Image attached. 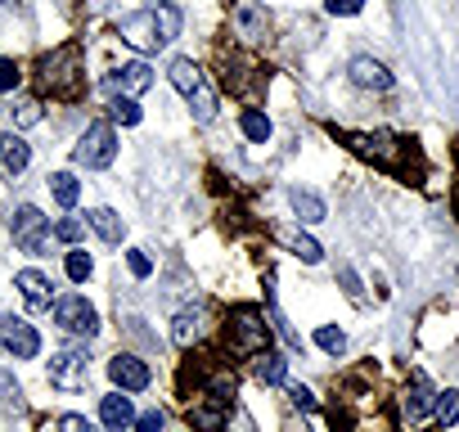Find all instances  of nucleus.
Returning <instances> with one entry per match:
<instances>
[{"label":"nucleus","instance_id":"f257e3e1","mask_svg":"<svg viewBox=\"0 0 459 432\" xmlns=\"http://www.w3.org/2000/svg\"><path fill=\"white\" fill-rule=\"evenodd\" d=\"M117 32H122V41L135 46L140 55H153V50H162L167 41L180 37V10H176V5H153V10L126 14Z\"/></svg>","mask_w":459,"mask_h":432},{"label":"nucleus","instance_id":"f03ea898","mask_svg":"<svg viewBox=\"0 0 459 432\" xmlns=\"http://www.w3.org/2000/svg\"><path fill=\"white\" fill-rule=\"evenodd\" d=\"M338 140H342L356 158L374 162L378 171H392V176H405V180H410V167H405V153H414L410 140H401V135H392V131H338Z\"/></svg>","mask_w":459,"mask_h":432},{"label":"nucleus","instance_id":"7ed1b4c3","mask_svg":"<svg viewBox=\"0 0 459 432\" xmlns=\"http://www.w3.org/2000/svg\"><path fill=\"white\" fill-rule=\"evenodd\" d=\"M225 338H230V351L235 356H262L271 347V324L257 307H235L230 311V324H225Z\"/></svg>","mask_w":459,"mask_h":432},{"label":"nucleus","instance_id":"20e7f679","mask_svg":"<svg viewBox=\"0 0 459 432\" xmlns=\"http://www.w3.org/2000/svg\"><path fill=\"white\" fill-rule=\"evenodd\" d=\"M167 77H171V86L185 95V104L194 108L198 122H212V117H216V95H212V86H207V77H203V68H198L194 59H176Z\"/></svg>","mask_w":459,"mask_h":432},{"label":"nucleus","instance_id":"39448f33","mask_svg":"<svg viewBox=\"0 0 459 432\" xmlns=\"http://www.w3.org/2000/svg\"><path fill=\"white\" fill-rule=\"evenodd\" d=\"M113 158H117V131H113V122L86 126V135H82L77 149H73V162L86 167V171H100V167H108Z\"/></svg>","mask_w":459,"mask_h":432},{"label":"nucleus","instance_id":"423d86ee","mask_svg":"<svg viewBox=\"0 0 459 432\" xmlns=\"http://www.w3.org/2000/svg\"><path fill=\"white\" fill-rule=\"evenodd\" d=\"M55 324H59L64 333H73V338H86V342H91V338L100 333V311H95L86 298H77V293H73V298H59V302H55Z\"/></svg>","mask_w":459,"mask_h":432},{"label":"nucleus","instance_id":"0eeeda50","mask_svg":"<svg viewBox=\"0 0 459 432\" xmlns=\"http://www.w3.org/2000/svg\"><path fill=\"white\" fill-rule=\"evenodd\" d=\"M10 230H14V244L23 248V253H41L46 248V230H50V216H41V207H32V203H23L14 216H10Z\"/></svg>","mask_w":459,"mask_h":432},{"label":"nucleus","instance_id":"6e6552de","mask_svg":"<svg viewBox=\"0 0 459 432\" xmlns=\"http://www.w3.org/2000/svg\"><path fill=\"white\" fill-rule=\"evenodd\" d=\"M77 64H82V50H77V46H64V50H55V55L41 64V82H46L50 91H59V95H73V91H77Z\"/></svg>","mask_w":459,"mask_h":432},{"label":"nucleus","instance_id":"1a4fd4ad","mask_svg":"<svg viewBox=\"0 0 459 432\" xmlns=\"http://www.w3.org/2000/svg\"><path fill=\"white\" fill-rule=\"evenodd\" d=\"M149 86H153V73H149V64H144V59L122 64V68H113V73L104 77L108 99H135V95H140V91H149Z\"/></svg>","mask_w":459,"mask_h":432},{"label":"nucleus","instance_id":"9d476101","mask_svg":"<svg viewBox=\"0 0 459 432\" xmlns=\"http://www.w3.org/2000/svg\"><path fill=\"white\" fill-rule=\"evenodd\" d=\"M91 378V351L86 347H68L59 356H50V383L55 387H86Z\"/></svg>","mask_w":459,"mask_h":432},{"label":"nucleus","instance_id":"9b49d317","mask_svg":"<svg viewBox=\"0 0 459 432\" xmlns=\"http://www.w3.org/2000/svg\"><path fill=\"white\" fill-rule=\"evenodd\" d=\"M432 410H437V387L428 383L423 369H414L410 383H405V392H401V414H405L410 423H423Z\"/></svg>","mask_w":459,"mask_h":432},{"label":"nucleus","instance_id":"f8f14e48","mask_svg":"<svg viewBox=\"0 0 459 432\" xmlns=\"http://www.w3.org/2000/svg\"><path fill=\"white\" fill-rule=\"evenodd\" d=\"M0 347H5L14 360H32V356L41 351V333H37L28 320L5 315V329H0Z\"/></svg>","mask_w":459,"mask_h":432},{"label":"nucleus","instance_id":"ddd939ff","mask_svg":"<svg viewBox=\"0 0 459 432\" xmlns=\"http://www.w3.org/2000/svg\"><path fill=\"white\" fill-rule=\"evenodd\" d=\"M108 378H113L122 392H144L153 374H149V365H144L140 356H113V360H108Z\"/></svg>","mask_w":459,"mask_h":432},{"label":"nucleus","instance_id":"4468645a","mask_svg":"<svg viewBox=\"0 0 459 432\" xmlns=\"http://www.w3.org/2000/svg\"><path fill=\"white\" fill-rule=\"evenodd\" d=\"M225 419H230V405L216 401V396H198L189 405V423L203 428V432H225Z\"/></svg>","mask_w":459,"mask_h":432},{"label":"nucleus","instance_id":"2eb2a0df","mask_svg":"<svg viewBox=\"0 0 459 432\" xmlns=\"http://www.w3.org/2000/svg\"><path fill=\"white\" fill-rule=\"evenodd\" d=\"M351 82H356L360 91H392V73H387L378 59H369V55L351 59Z\"/></svg>","mask_w":459,"mask_h":432},{"label":"nucleus","instance_id":"dca6fc26","mask_svg":"<svg viewBox=\"0 0 459 432\" xmlns=\"http://www.w3.org/2000/svg\"><path fill=\"white\" fill-rule=\"evenodd\" d=\"M100 419H104V428H108V432H122V428H131V423H135L131 396H122V392L104 396V401H100Z\"/></svg>","mask_w":459,"mask_h":432},{"label":"nucleus","instance_id":"f3484780","mask_svg":"<svg viewBox=\"0 0 459 432\" xmlns=\"http://www.w3.org/2000/svg\"><path fill=\"white\" fill-rule=\"evenodd\" d=\"M86 226H91L104 244H122V235H126L122 216H117L113 207H91V212H86Z\"/></svg>","mask_w":459,"mask_h":432},{"label":"nucleus","instance_id":"a211bd4d","mask_svg":"<svg viewBox=\"0 0 459 432\" xmlns=\"http://www.w3.org/2000/svg\"><path fill=\"white\" fill-rule=\"evenodd\" d=\"M235 28H239L244 41H262L266 37V10L253 5V0H239L235 5Z\"/></svg>","mask_w":459,"mask_h":432},{"label":"nucleus","instance_id":"6ab92c4d","mask_svg":"<svg viewBox=\"0 0 459 432\" xmlns=\"http://www.w3.org/2000/svg\"><path fill=\"white\" fill-rule=\"evenodd\" d=\"M28 162H32V149H28V140H23V135H14V131L0 135V167H5L10 176H19Z\"/></svg>","mask_w":459,"mask_h":432},{"label":"nucleus","instance_id":"aec40b11","mask_svg":"<svg viewBox=\"0 0 459 432\" xmlns=\"http://www.w3.org/2000/svg\"><path fill=\"white\" fill-rule=\"evenodd\" d=\"M203 333H207V311H203V307H194V311H180V315H176V329H171L176 347H194Z\"/></svg>","mask_w":459,"mask_h":432},{"label":"nucleus","instance_id":"412c9836","mask_svg":"<svg viewBox=\"0 0 459 432\" xmlns=\"http://www.w3.org/2000/svg\"><path fill=\"white\" fill-rule=\"evenodd\" d=\"M14 284H19V293L28 298V307H50V280H46L41 271H19Z\"/></svg>","mask_w":459,"mask_h":432},{"label":"nucleus","instance_id":"4be33fe9","mask_svg":"<svg viewBox=\"0 0 459 432\" xmlns=\"http://www.w3.org/2000/svg\"><path fill=\"white\" fill-rule=\"evenodd\" d=\"M289 203H293V212H298V221H307V226L325 221V198H316L311 189H293Z\"/></svg>","mask_w":459,"mask_h":432},{"label":"nucleus","instance_id":"5701e85b","mask_svg":"<svg viewBox=\"0 0 459 432\" xmlns=\"http://www.w3.org/2000/svg\"><path fill=\"white\" fill-rule=\"evenodd\" d=\"M50 194H55L59 207H77V198H82V180H77L73 171H55V176H50Z\"/></svg>","mask_w":459,"mask_h":432},{"label":"nucleus","instance_id":"b1692460","mask_svg":"<svg viewBox=\"0 0 459 432\" xmlns=\"http://www.w3.org/2000/svg\"><path fill=\"white\" fill-rule=\"evenodd\" d=\"M253 374H257L262 383H284V378H289V360H284L280 351H262L257 365H253Z\"/></svg>","mask_w":459,"mask_h":432},{"label":"nucleus","instance_id":"393cba45","mask_svg":"<svg viewBox=\"0 0 459 432\" xmlns=\"http://www.w3.org/2000/svg\"><path fill=\"white\" fill-rule=\"evenodd\" d=\"M239 126H244V135H248L253 144H266V140H271V117H266L262 108H244Z\"/></svg>","mask_w":459,"mask_h":432},{"label":"nucleus","instance_id":"a878e982","mask_svg":"<svg viewBox=\"0 0 459 432\" xmlns=\"http://www.w3.org/2000/svg\"><path fill=\"white\" fill-rule=\"evenodd\" d=\"M432 414H437V423H441V428H450V423L459 419V387L437 392V410H432Z\"/></svg>","mask_w":459,"mask_h":432},{"label":"nucleus","instance_id":"bb28decb","mask_svg":"<svg viewBox=\"0 0 459 432\" xmlns=\"http://www.w3.org/2000/svg\"><path fill=\"white\" fill-rule=\"evenodd\" d=\"M108 117H113L117 126H135V122H140V104H135V99H108Z\"/></svg>","mask_w":459,"mask_h":432},{"label":"nucleus","instance_id":"cd10ccee","mask_svg":"<svg viewBox=\"0 0 459 432\" xmlns=\"http://www.w3.org/2000/svg\"><path fill=\"white\" fill-rule=\"evenodd\" d=\"M316 347L329 351V356H338V351H347V333L333 329V324H325V329H316Z\"/></svg>","mask_w":459,"mask_h":432},{"label":"nucleus","instance_id":"c85d7f7f","mask_svg":"<svg viewBox=\"0 0 459 432\" xmlns=\"http://www.w3.org/2000/svg\"><path fill=\"white\" fill-rule=\"evenodd\" d=\"M289 248L302 257V262H320L325 253H320V244L316 239H307V235H289Z\"/></svg>","mask_w":459,"mask_h":432},{"label":"nucleus","instance_id":"c756f323","mask_svg":"<svg viewBox=\"0 0 459 432\" xmlns=\"http://www.w3.org/2000/svg\"><path fill=\"white\" fill-rule=\"evenodd\" d=\"M91 271H95V262H91V253H68V280H91Z\"/></svg>","mask_w":459,"mask_h":432},{"label":"nucleus","instance_id":"7c9ffc66","mask_svg":"<svg viewBox=\"0 0 459 432\" xmlns=\"http://www.w3.org/2000/svg\"><path fill=\"white\" fill-rule=\"evenodd\" d=\"M55 235H59L64 244H77V239L86 235V226L77 221V216H64V221H55Z\"/></svg>","mask_w":459,"mask_h":432},{"label":"nucleus","instance_id":"2f4dec72","mask_svg":"<svg viewBox=\"0 0 459 432\" xmlns=\"http://www.w3.org/2000/svg\"><path fill=\"white\" fill-rule=\"evenodd\" d=\"M325 10H329V14L351 19V14H360V10H365V0H325Z\"/></svg>","mask_w":459,"mask_h":432},{"label":"nucleus","instance_id":"473e14b6","mask_svg":"<svg viewBox=\"0 0 459 432\" xmlns=\"http://www.w3.org/2000/svg\"><path fill=\"white\" fill-rule=\"evenodd\" d=\"M14 86H19V64L0 59V91H14Z\"/></svg>","mask_w":459,"mask_h":432},{"label":"nucleus","instance_id":"72a5a7b5","mask_svg":"<svg viewBox=\"0 0 459 432\" xmlns=\"http://www.w3.org/2000/svg\"><path fill=\"white\" fill-rule=\"evenodd\" d=\"M126 266H131L135 280H149V271H153V262H149L144 253H126Z\"/></svg>","mask_w":459,"mask_h":432},{"label":"nucleus","instance_id":"f704fd0d","mask_svg":"<svg viewBox=\"0 0 459 432\" xmlns=\"http://www.w3.org/2000/svg\"><path fill=\"white\" fill-rule=\"evenodd\" d=\"M131 428H135V432H162V410H149V414H140Z\"/></svg>","mask_w":459,"mask_h":432},{"label":"nucleus","instance_id":"c9c22d12","mask_svg":"<svg viewBox=\"0 0 459 432\" xmlns=\"http://www.w3.org/2000/svg\"><path fill=\"white\" fill-rule=\"evenodd\" d=\"M37 117H41V104H37V99H28V104H19V122H23V126H32Z\"/></svg>","mask_w":459,"mask_h":432},{"label":"nucleus","instance_id":"e433bc0d","mask_svg":"<svg viewBox=\"0 0 459 432\" xmlns=\"http://www.w3.org/2000/svg\"><path fill=\"white\" fill-rule=\"evenodd\" d=\"M289 396H293V405H302V410H316V396L298 383V387H289Z\"/></svg>","mask_w":459,"mask_h":432},{"label":"nucleus","instance_id":"4c0bfd02","mask_svg":"<svg viewBox=\"0 0 459 432\" xmlns=\"http://www.w3.org/2000/svg\"><path fill=\"white\" fill-rule=\"evenodd\" d=\"M342 284H347V293H351V298H360V284H356V275H351L347 266H342Z\"/></svg>","mask_w":459,"mask_h":432},{"label":"nucleus","instance_id":"58836bf2","mask_svg":"<svg viewBox=\"0 0 459 432\" xmlns=\"http://www.w3.org/2000/svg\"><path fill=\"white\" fill-rule=\"evenodd\" d=\"M450 203H455V216H459V176H455V194H450Z\"/></svg>","mask_w":459,"mask_h":432},{"label":"nucleus","instance_id":"ea45409f","mask_svg":"<svg viewBox=\"0 0 459 432\" xmlns=\"http://www.w3.org/2000/svg\"><path fill=\"white\" fill-rule=\"evenodd\" d=\"M0 5H19V0H0Z\"/></svg>","mask_w":459,"mask_h":432},{"label":"nucleus","instance_id":"a19ab883","mask_svg":"<svg viewBox=\"0 0 459 432\" xmlns=\"http://www.w3.org/2000/svg\"><path fill=\"white\" fill-rule=\"evenodd\" d=\"M0 329H5V311H0Z\"/></svg>","mask_w":459,"mask_h":432}]
</instances>
